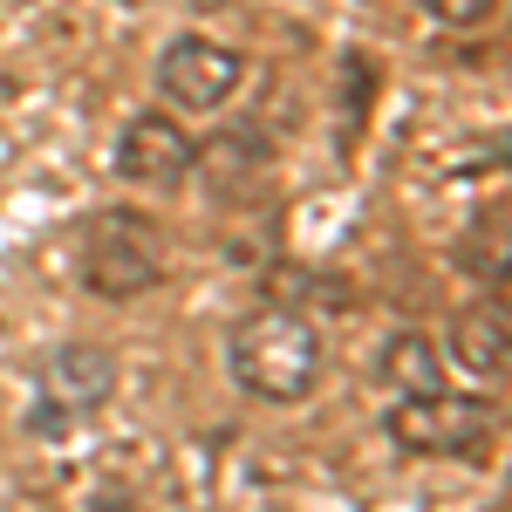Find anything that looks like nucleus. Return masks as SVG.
<instances>
[{
	"label": "nucleus",
	"mask_w": 512,
	"mask_h": 512,
	"mask_svg": "<svg viewBox=\"0 0 512 512\" xmlns=\"http://www.w3.org/2000/svg\"><path fill=\"white\" fill-rule=\"evenodd\" d=\"M226 362H233V383L260 403H308L328 369V342L301 308H253L233 321Z\"/></svg>",
	"instance_id": "f257e3e1"
},
{
	"label": "nucleus",
	"mask_w": 512,
	"mask_h": 512,
	"mask_svg": "<svg viewBox=\"0 0 512 512\" xmlns=\"http://www.w3.org/2000/svg\"><path fill=\"white\" fill-rule=\"evenodd\" d=\"M164 233L158 219H144L137 205H110L82 226V246H76V274L96 301H137L164 280Z\"/></svg>",
	"instance_id": "f03ea898"
},
{
	"label": "nucleus",
	"mask_w": 512,
	"mask_h": 512,
	"mask_svg": "<svg viewBox=\"0 0 512 512\" xmlns=\"http://www.w3.org/2000/svg\"><path fill=\"white\" fill-rule=\"evenodd\" d=\"M499 431V403L492 396H458V390H431V396H396L390 410V444L410 458H478Z\"/></svg>",
	"instance_id": "7ed1b4c3"
},
{
	"label": "nucleus",
	"mask_w": 512,
	"mask_h": 512,
	"mask_svg": "<svg viewBox=\"0 0 512 512\" xmlns=\"http://www.w3.org/2000/svg\"><path fill=\"white\" fill-rule=\"evenodd\" d=\"M110 396H117V355L96 349V342H69V349H55L41 362L35 431H69L82 417H96Z\"/></svg>",
	"instance_id": "20e7f679"
},
{
	"label": "nucleus",
	"mask_w": 512,
	"mask_h": 512,
	"mask_svg": "<svg viewBox=\"0 0 512 512\" xmlns=\"http://www.w3.org/2000/svg\"><path fill=\"white\" fill-rule=\"evenodd\" d=\"M239 82H246V55L212 35H178L158 55V89L178 110H219V103H233Z\"/></svg>",
	"instance_id": "39448f33"
},
{
	"label": "nucleus",
	"mask_w": 512,
	"mask_h": 512,
	"mask_svg": "<svg viewBox=\"0 0 512 512\" xmlns=\"http://www.w3.org/2000/svg\"><path fill=\"white\" fill-rule=\"evenodd\" d=\"M198 164V144L192 130L178 117H164V110H137V117L123 123L117 137V171L130 185H144V192H178L185 178H192Z\"/></svg>",
	"instance_id": "423d86ee"
},
{
	"label": "nucleus",
	"mask_w": 512,
	"mask_h": 512,
	"mask_svg": "<svg viewBox=\"0 0 512 512\" xmlns=\"http://www.w3.org/2000/svg\"><path fill=\"white\" fill-rule=\"evenodd\" d=\"M451 362L472 369L478 383H506V369H512L506 287H492V294H478L472 308H458V321H451Z\"/></svg>",
	"instance_id": "0eeeda50"
},
{
	"label": "nucleus",
	"mask_w": 512,
	"mask_h": 512,
	"mask_svg": "<svg viewBox=\"0 0 512 512\" xmlns=\"http://www.w3.org/2000/svg\"><path fill=\"white\" fill-rule=\"evenodd\" d=\"M376 376H383V390L396 396H431L444 390V355H437L431 335H417V328H396L383 355H376Z\"/></svg>",
	"instance_id": "6e6552de"
},
{
	"label": "nucleus",
	"mask_w": 512,
	"mask_h": 512,
	"mask_svg": "<svg viewBox=\"0 0 512 512\" xmlns=\"http://www.w3.org/2000/svg\"><path fill=\"white\" fill-rule=\"evenodd\" d=\"M417 7H424L431 21H444V28H478L499 0H417Z\"/></svg>",
	"instance_id": "1a4fd4ad"
},
{
	"label": "nucleus",
	"mask_w": 512,
	"mask_h": 512,
	"mask_svg": "<svg viewBox=\"0 0 512 512\" xmlns=\"http://www.w3.org/2000/svg\"><path fill=\"white\" fill-rule=\"evenodd\" d=\"M96 512H137V506H123V499H103V506H96Z\"/></svg>",
	"instance_id": "9d476101"
}]
</instances>
